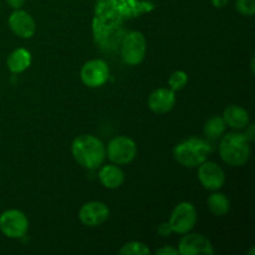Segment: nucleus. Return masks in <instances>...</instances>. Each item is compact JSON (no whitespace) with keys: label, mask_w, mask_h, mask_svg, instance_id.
<instances>
[{"label":"nucleus","mask_w":255,"mask_h":255,"mask_svg":"<svg viewBox=\"0 0 255 255\" xmlns=\"http://www.w3.org/2000/svg\"><path fill=\"white\" fill-rule=\"evenodd\" d=\"M99 179L106 188L117 189L124 184L125 173L117 164H106L100 169Z\"/></svg>","instance_id":"14"},{"label":"nucleus","mask_w":255,"mask_h":255,"mask_svg":"<svg viewBox=\"0 0 255 255\" xmlns=\"http://www.w3.org/2000/svg\"><path fill=\"white\" fill-rule=\"evenodd\" d=\"M223 120L227 126L234 129H244L249 125V114L246 109L231 105L223 112Z\"/></svg>","instance_id":"15"},{"label":"nucleus","mask_w":255,"mask_h":255,"mask_svg":"<svg viewBox=\"0 0 255 255\" xmlns=\"http://www.w3.org/2000/svg\"><path fill=\"white\" fill-rule=\"evenodd\" d=\"M120 254L122 255H149L151 251L146 244L141 243V242H129V243L125 244L121 249H120Z\"/></svg>","instance_id":"19"},{"label":"nucleus","mask_w":255,"mask_h":255,"mask_svg":"<svg viewBox=\"0 0 255 255\" xmlns=\"http://www.w3.org/2000/svg\"><path fill=\"white\" fill-rule=\"evenodd\" d=\"M187 84H188V75L182 71V70H177V71L172 72L168 79L169 89L173 90L174 92L183 90L187 86Z\"/></svg>","instance_id":"20"},{"label":"nucleus","mask_w":255,"mask_h":255,"mask_svg":"<svg viewBox=\"0 0 255 255\" xmlns=\"http://www.w3.org/2000/svg\"><path fill=\"white\" fill-rule=\"evenodd\" d=\"M251 142L244 133L232 132L222 138L219 144V156L232 167L243 166L251 157Z\"/></svg>","instance_id":"2"},{"label":"nucleus","mask_w":255,"mask_h":255,"mask_svg":"<svg viewBox=\"0 0 255 255\" xmlns=\"http://www.w3.org/2000/svg\"><path fill=\"white\" fill-rule=\"evenodd\" d=\"M211 1L213 6L219 7V9H221V7H224L227 4H228L229 0H211Z\"/></svg>","instance_id":"26"},{"label":"nucleus","mask_w":255,"mask_h":255,"mask_svg":"<svg viewBox=\"0 0 255 255\" xmlns=\"http://www.w3.org/2000/svg\"><path fill=\"white\" fill-rule=\"evenodd\" d=\"M198 179L208 191H218L226 183V173L218 163L206 159L198 166Z\"/></svg>","instance_id":"9"},{"label":"nucleus","mask_w":255,"mask_h":255,"mask_svg":"<svg viewBox=\"0 0 255 255\" xmlns=\"http://www.w3.org/2000/svg\"><path fill=\"white\" fill-rule=\"evenodd\" d=\"M29 231V221L21 211L7 209L0 214V232L6 238L20 239Z\"/></svg>","instance_id":"6"},{"label":"nucleus","mask_w":255,"mask_h":255,"mask_svg":"<svg viewBox=\"0 0 255 255\" xmlns=\"http://www.w3.org/2000/svg\"><path fill=\"white\" fill-rule=\"evenodd\" d=\"M106 156L117 166L131 163L137 156L136 142L126 136L115 137L107 144Z\"/></svg>","instance_id":"4"},{"label":"nucleus","mask_w":255,"mask_h":255,"mask_svg":"<svg viewBox=\"0 0 255 255\" xmlns=\"http://www.w3.org/2000/svg\"><path fill=\"white\" fill-rule=\"evenodd\" d=\"M244 136L247 137V139H248L249 142H253L255 139V129H254V125H248V126L246 127V133H244Z\"/></svg>","instance_id":"23"},{"label":"nucleus","mask_w":255,"mask_h":255,"mask_svg":"<svg viewBox=\"0 0 255 255\" xmlns=\"http://www.w3.org/2000/svg\"><path fill=\"white\" fill-rule=\"evenodd\" d=\"M207 204L212 214L216 217L226 216L231 209V202L228 197L223 193H212L207 199Z\"/></svg>","instance_id":"17"},{"label":"nucleus","mask_w":255,"mask_h":255,"mask_svg":"<svg viewBox=\"0 0 255 255\" xmlns=\"http://www.w3.org/2000/svg\"><path fill=\"white\" fill-rule=\"evenodd\" d=\"M234 6L244 16H253L255 14V0H237Z\"/></svg>","instance_id":"21"},{"label":"nucleus","mask_w":255,"mask_h":255,"mask_svg":"<svg viewBox=\"0 0 255 255\" xmlns=\"http://www.w3.org/2000/svg\"><path fill=\"white\" fill-rule=\"evenodd\" d=\"M226 122L222 116H213L204 124L203 133L207 138L216 139L219 138L226 131Z\"/></svg>","instance_id":"18"},{"label":"nucleus","mask_w":255,"mask_h":255,"mask_svg":"<svg viewBox=\"0 0 255 255\" xmlns=\"http://www.w3.org/2000/svg\"><path fill=\"white\" fill-rule=\"evenodd\" d=\"M5 1H6V4L9 5L11 9L16 10V9H21L22 5L25 4L26 0H5Z\"/></svg>","instance_id":"24"},{"label":"nucleus","mask_w":255,"mask_h":255,"mask_svg":"<svg viewBox=\"0 0 255 255\" xmlns=\"http://www.w3.org/2000/svg\"><path fill=\"white\" fill-rule=\"evenodd\" d=\"M110 209L104 202L92 201L84 204L79 212L81 223L86 227H99L109 219Z\"/></svg>","instance_id":"11"},{"label":"nucleus","mask_w":255,"mask_h":255,"mask_svg":"<svg viewBox=\"0 0 255 255\" xmlns=\"http://www.w3.org/2000/svg\"><path fill=\"white\" fill-rule=\"evenodd\" d=\"M7 24H9L10 30L21 39H30L31 36H34L35 31H36V22H35L34 17L29 12L21 9L14 10L10 14Z\"/></svg>","instance_id":"12"},{"label":"nucleus","mask_w":255,"mask_h":255,"mask_svg":"<svg viewBox=\"0 0 255 255\" xmlns=\"http://www.w3.org/2000/svg\"><path fill=\"white\" fill-rule=\"evenodd\" d=\"M31 64V54L24 47L14 50L6 59V66L12 74H21Z\"/></svg>","instance_id":"16"},{"label":"nucleus","mask_w":255,"mask_h":255,"mask_svg":"<svg viewBox=\"0 0 255 255\" xmlns=\"http://www.w3.org/2000/svg\"><path fill=\"white\" fill-rule=\"evenodd\" d=\"M156 254L158 255H178V251L176 248L171 246H166V247H162L159 248L158 251L156 252Z\"/></svg>","instance_id":"22"},{"label":"nucleus","mask_w":255,"mask_h":255,"mask_svg":"<svg viewBox=\"0 0 255 255\" xmlns=\"http://www.w3.org/2000/svg\"><path fill=\"white\" fill-rule=\"evenodd\" d=\"M176 105V94L171 89L154 90L148 96V107L152 112L157 115H163L171 111Z\"/></svg>","instance_id":"13"},{"label":"nucleus","mask_w":255,"mask_h":255,"mask_svg":"<svg viewBox=\"0 0 255 255\" xmlns=\"http://www.w3.org/2000/svg\"><path fill=\"white\" fill-rule=\"evenodd\" d=\"M158 233H159V236H162V237H168L172 232H171V229H169L168 224L163 223L158 227Z\"/></svg>","instance_id":"25"},{"label":"nucleus","mask_w":255,"mask_h":255,"mask_svg":"<svg viewBox=\"0 0 255 255\" xmlns=\"http://www.w3.org/2000/svg\"><path fill=\"white\" fill-rule=\"evenodd\" d=\"M81 81L84 82L86 86L92 87H100L107 82L110 77V69L109 65L100 59H94L87 61L82 66L81 72Z\"/></svg>","instance_id":"8"},{"label":"nucleus","mask_w":255,"mask_h":255,"mask_svg":"<svg viewBox=\"0 0 255 255\" xmlns=\"http://www.w3.org/2000/svg\"><path fill=\"white\" fill-rule=\"evenodd\" d=\"M197 223L196 207L188 202H182L171 213L168 224L171 232L177 234L189 233Z\"/></svg>","instance_id":"7"},{"label":"nucleus","mask_w":255,"mask_h":255,"mask_svg":"<svg viewBox=\"0 0 255 255\" xmlns=\"http://www.w3.org/2000/svg\"><path fill=\"white\" fill-rule=\"evenodd\" d=\"M75 161L86 169H95L102 166L106 158V147L104 142L92 134L76 137L71 146Z\"/></svg>","instance_id":"1"},{"label":"nucleus","mask_w":255,"mask_h":255,"mask_svg":"<svg viewBox=\"0 0 255 255\" xmlns=\"http://www.w3.org/2000/svg\"><path fill=\"white\" fill-rule=\"evenodd\" d=\"M146 37L139 31H131L124 37L121 45V57L129 66H136L146 56Z\"/></svg>","instance_id":"5"},{"label":"nucleus","mask_w":255,"mask_h":255,"mask_svg":"<svg viewBox=\"0 0 255 255\" xmlns=\"http://www.w3.org/2000/svg\"><path fill=\"white\" fill-rule=\"evenodd\" d=\"M178 254L181 255H213V246L208 238L199 233H186L179 241Z\"/></svg>","instance_id":"10"},{"label":"nucleus","mask_w":255,"mask_h":255,"mask_svg":"<svg viewBox=\"0 0 255 255\" xmlns=\"http://www.w3.org/2000/svg\"><path fill=\"white\" fill-rule=\"evenodd\" d=\"M211 152L212 147L208 142L192 137L174 147L173 157L181 166L193 168L203 163Z\"/></svg>","instance_id":"3"}]
</instances>
